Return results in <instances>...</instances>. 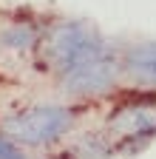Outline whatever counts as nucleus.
<instances>
[{"instance_id": "nucleus-1", "label": "nucleus", "mask_w": 156, "mask_h": 159, "mask_svg": "<svg viewBox=\"0 0 156 159\" xmlns=\"http://www.w3.org/2000/svg\"><path fill=\"white\" fill-rule=\"evenodd\" d=\"M43 57L74 94H91L114 80V57L82 26H60L43 40Z\"/></svg>"}, {"instance_id": "nucleus-2", "label": "nucleus", "mask_w": 156, "mask_h": 159, "mask_svg": "<svg viewBox=\"0 0 156 159\" xmlns=\"http://www.w3.org/2000/svg\"><path fill=\"white\" fill-rule=\"evenodd\" d=\"M71 122L65 108L37 105L3 122V134L17 145H48L60 136Z\"/></svg>"}, {"instance_id": "nucleus-3", "label": "nucleus", "mask_w": 156, "mask_h": 159, "mask_svg": "<svg viewBox=\"0 0 156 159\" xmlns=\"http://www.w3.org/2000/svg\"><path fill=\"white\" fill-rule=\"evenodd\" d=\"M128 63H131V71L136 77H142V80H156V46H142V48H136L131 57H128Z\"/></svg>"}, {"instance_id": "nucleus-4", "label": "nucleus", "mask_w": 156, "mask_h": 159, "mask_svg": "<svg viewBox=\"0 0 156 159\" xmlns=\"http://www.w3.org/2000/svg\"><path fill=\"white\" fill-rule=\"evenodd\" d=\"M0 156H6V159H17V153H11V145H9V142H0Z\"/></svg>"}]
</instances>
